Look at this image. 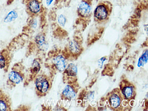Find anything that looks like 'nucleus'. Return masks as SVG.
Instances as JSON below:
<instances>
[{
    "instance_id": "nucleus-1",
    "label": "nucleus",
    "mask_w": 148,
    "mask_h": 111,
    "mask_svg": "<svg viewBox=\"0 0 148 111\" xmlns=\"http://www.w3.org/2000/svg\"><path fill=\"white\" fill-rule=\"evenodd\" d=\"M112 5L108 2H103L99 4L94 12L95 21L101 23L107 20L112 11Z\"/></svg>"
},
{
    "instance_id": "nucleus-2",
    "label": "nucleus",
    "mask_w": 148,
    "mask_h": 111,
    "mask_svg": "<svg viewBox=\"0 0 148 111\" xmlns=\"http://www.w3.org/2000/svg\"><path fill=\"white\" fill-rule=\"evenodd\" d=\"M77 12L82 17H88L91 12L90 2L88 0H82L78 5Z\"/></svg>"
},
{
    "instance_id": "nucleus-3",
    "label": "nucleus",
    "mask_w": 148,
    "mask_h": 111,
    "mask_svg": "<svg viewBox=\"0 0 148 111\" xmlns=\"http://www.w3.org/2000/svg\"><path fill=\"white\" fill-rule=\"evenodd\" d=\"M36 85L37 90L41 93L46 92L49 88L48 82L43 77H39L36 79Z\"/></svg>"
},
{
    "instance_id": "nucleus-4",
    "label": "nucleus",
    "mask_w": 148,
    "mask_h": 111,
    "mask_svg": "<svg viewBox=\"0 0 148 111\" xmlns=\"http://www.w3.org/2000/svg\"><path fill=\"white\" fill-rule=\"evenodd\" d=\"M35 42L40 49L42 51L46 50L48 47V45L47 44L45 37L42 33H39L36 37Z\"/></svg>"
},
{
    "instance_id": "nucleus-5",
    "label": "nucleus",
    "mask_w": 148,
    "mask_h": 111,
    "mask_svg": "<svg viewBox=\"0 0 148 111\" xmlns=\"http://www.w3.org/2000/svg\"><path fill=\"white\" fill-rule=\"evenodd\" d=\"M54 63L57 68L60 71L64 70L66 66V62L64 58L61 55H59L54 58L53 60Z\"/></svg>"
},
{
    "instance_id": "nucleus-6",
    "label": "nucleus",
    "mask_w": 148,
    "mask_h": 111,
    "mask_svg": "<svg viewBox=\"0 0 148 111\" xmlns=\"http://www.w3.org/2000/svg\"><path fill=\"white\" fill-rule=\"evenodd\" d=\"M69 46L70 52L73 54H78L81 51V47L79 43L75 40H73L70 41Z\"/></svg>"
},
{
    "instance_id": "nucleus-7",
    "label": "nucleus",
    "mask_w": 148,
    "mask_h": 111,
    "mask_svg": "<svg viewBox=\"0 0 148 111\" xmlns=\"http://www.w3.org/2000/svg\"><path fill=\"white\" fill-rule=\"evenodd\" d=\"M63 95L68 99H72L75 97V93L73 89L69 86L65 87L63 92Z\"/></svg>"
},
{
    "instance_id": "nucleus-8",
    "label": "nucleus",
    "mask_w": 148,
    "mask_h": 111,
    "mask_svg": "<svg viewBox=\"0 0 148 111\" xmlns=\"http://www.w3.org/2000/svg\"><path fill=\"white\" fill-rule=\"evenodd\" d=\"M9 79L12 82L18 84L23 80L22 77L17 72L13 71L9 75Z\"/></svg>"
},
{
    "instance_id": "nucleus-9",
    "label": "nucleus",
    "mask_w": 148,
    "mask_h": 111,
    "mask_svg": "<svg viewBox=\"0 0 148 111\" xmlns=\"http://www.w3.org/2000/svg\"><path fill=\"white\" fill-rule=\"evenodd\" d=\"M65 72L68 76L74 77L77 74V68L74 64H70L66 70Z\"/></svg>"
},
{
    "instance_id": "nucleus-10",
    "label": "nucleus",
    "mask_w": 148,
    "mask_h": 111,
    "mask_svg": "<svg viewBox=\"0 0 148 111\" xmlns=\"http://www.w3.org/2000/svg\"><path fill=\"white\" fill-rule=\"evenodd\" d=\"M18 14L15 11H12L10 12L4 19L5 23H9L17 18Z\"/></svg>"
},
{
    "instance_id": "nucleus-11",
    "label": "nucleus",
    "mask_w": 148,
    "mask_h": 111,
    "mask_svg": "<svg viewBox=\"0 0 148 111\" xmlns=\"http://www.w3.org/2000/svg\"><path fill=\"white\" fill-rule=\"evenodd\" d=\"M148 60V51H146L145 53L143 54L138 61V66L139 67L143 66L147 63Z\"/></svg>"
},
{
    "instance_id": "nucleus-12",
    "label": "nucleus",
    "mask_w": 148,
    "mask_h": 111,
    "mask_svg": "<svg viewBox=\"0 0 148 111\" xmlns=\"http://www.w3.org/2000/svg\"><path fill=\"white\" fill-rule=\"evenodd\" d=\"M58 21L59 24L62 27H64L66 23V19L64 15L61 14L58 16Z\"/></svg>"
},
{
    "instance_id": "nucleus-13",
    "label": "nucleus",
    "mask_w": 148,
    "mask_h": 111,
    "mask_svg": "<svg viewBox=\"0 0 148 111\" xmlns=\"http://www.w3.org/2000/svg\"><path fill=\"white\" fill-rule=\"evenodd\" d=\"M40 66L39 62L34 60L32 64V70L34 73H37L40 71Z\"/></svg>"
},
{
    "instance_id": "nucleus-14",
    "label": "nucleus",
    "mask_w": 148,
    "mask_h": 111,
    "mask_svg": "<svg viewBox=\"0 0 148 111\" xmlns=\"http://www.w3.org/2000/svg\"><path fill=\"white\" fill-rule=\"evenodd\" d=\"M111 101L112 105L114 107H118L119 104V99L118 97L116 95H114L112 97Z\"/></svg>"
},
{
    "instance_id": "nucleus-15",
    "label": "nucleus",
    "mask_w": 148,
    "mask_h": 111,
    "mask_svg": "<svg viewBox=\"0 0 148 111\" xmlns=\"http://www.w3.org/2000/svg\"><path fill=\"white\" fill-rule=\"evenodd\" d=\"M124 91V93L126 97L128 98L131 96L132 93V90L131 88L129 87L126 88L125 89Z\"/></svg>"
},
{
    "instance_id": "nucleus-16",
    "label": "nucleus",
    "mask_w": 148,
    "mask_h": 111,
    "mask_svg": "<svg viewBox=\"0 0 148 111\" xmlns=\"http://www.w3.org/2000/svg\"><path fill=\"white\" fill-rule=\"evenodd\" d=\"M7 108L6 103L2 101H0V111H6Z\"/></svg>"
},
{
    "instance_id": "nucleus-17",
    "label": "nucleus",
    "mask_w": 148,
    "mask_h": 111,
    "mask_svg": "<svg viewBox=\"0 0 148 111\" xmlns=\"http://www.w3.org/2000/svg\"><path fill=\"white\" fill-rule=\"evenodd\" d=\"M5 66V59L2 56H0V69L3 68Z\"/></svg>"
},
{
    "instance_id": "nucleus-18",
    "label": "nucleus",
    "mask_w": 148,
    "mask_h": 111,
    "mask_svg": "<svg viewBox=\"0 0 148 111\" xmlns=\"http://www.w3.org/2000/svg\"><path fill=\"white\" fill-rule=\"evenodd\" d=\"M106 60L105 58H102L98 61V66L100 68H102L103 66V65L104 62Z\"/></svg>"
},
{
    "instance_id": "nucleus-19",
    "label": "nucleus",
    "mask_w": 148,
    "mask_h": 111,
    "mask_svg": "<svg viewBox=\"0 0 148 111\" xmlns=\"http://www.w3.org/2000/svg\"><path fill=\"white\" fill-rule=\"evenodd\" d=\"M31 26L34 28H35L37 26V22L36 20L33 19L31 21L30 23Z\"/></svg>"
},
{
    "instance_id": "nucleus-20",
    "label": "nucleus",
    "mask_w": 148,
    "mask_h": 111,
    "mask_svg": "<svg viewBox=\"0 0 148 111\" xmlns=\"http://www.w3.org/2000/svg\"><path fill=\"white\" fill-rule=\"evenodd\" d=\"M54 0H46V3L47 6H50Z\"/></svg>"
}]
</instances>
